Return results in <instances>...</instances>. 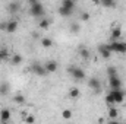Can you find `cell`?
Wrapping results in <instances>:
<instances>
[{"instance_id":"obj_1","label":"cell","mask_w":126,"mask_h":124,"mask_svg":"<svg viewBox=\"0 0 126 124\" xmlns=\"http://www.w3.org/2000/svg\"><path fill=\"white\" fill-rule=\"evenodd\" d=\"M30 13H31V16H34V18H38V19L43 18L44 13H46L43 3H41V1H37L35 4H31V6H30Z\"/></svg>"},{"instance_id":"obj_2","label":"cell","mask_w":126,"mask_h":124,"mask_svg":"<svg viewBox=\"0 0 126 124\" xmlns=\"http://www.w3.org/2000/svg\"><path fill=\"white\" fill-rule=\"evenodd\" d=\"M67 73L72 76V79H75V80H84L85 79V72L82 70V69H79V67H76V66H69L67 67Z\"/></svg>"},{"instance_id":"obj_3","label":"cell","mask_w":126,"mask_h":124,"mask_svg":"<svg viewBox=\"0 0 126 124\" xmlns=\"http://www.w3.org/2000/svg\"><path fill=\"white\" fill-rule=\"evenodd\" d=\"M111 53H119V54H126V42H119V41H113L109 44Z\"/></svg>"},{"instance_id":"obj_4","label":"cell","mask_w":126,"mask_h":124,"mask_svg":"<svg viewBox=\"0 0 126 124\" xmlns=\"http://www.w3.org/2000/svg\"><path fill=\"white\" fill-rule=\"evenodd\" d=\"M31 70L37 74V76H40V77H44L46 74H47V70H46V67H44V64H41V63L38 62H34L31 66Z\"/></svg>"},{"instance_id":"obj_5","label":"cell","mask_w":126,"mask_h":124,"mask_svg":"<svg viewBox=\"0 0 126 124\" xmlns=\"http://www.w3.org/2000/svg\"><path fill=\"white\" fill-rule=\"evenodd\" d=\"M98 54H100L103 59L109 60V59L111 57V50H110L109 44H100V45H98Z\"/></svg>"},{"instance_id":"obj_6","label":"cell","mask_w":126,"mask_h":124,"mask_svg":"<svg viewBox=\"0 0 126 124\" xmlns=\"http://www.w3.org/2000/svg\"><path fill=\"white\" fill-rule=\"evenodd\" d=\"M109 85H110V89H119L122 88V79L117 74L109 76Z\"/></svg>"},{"instance_id":"obj_7","label":"cell","mask_w":126,"mask_h":124,"mask_svg":"<svg viewBox=\"0 0 126 124\" xmlns=\"http://www.w3.org/2000/svg\"><path fill=\"white\" fill-rule=\"evenodd\" d=\"M110 93L113 95V98H114V102L116 104H122L123 101H125V92L119 88V89H111Z\"/></svg>"},{"instance_id":"obj_8","label":"cell","mask_w":126,"mask_h":124,"mask_svg":"<svg viewBox=\"0 0 126 124\" xmlns=\"http://www.w3.org/2000/svg\"><path fill=\"white\" fill-rule=\"evenodd\" d=\"M88 86H90L95 93L101 92V82L98 80V77H90V80H88Z\"/></svg>"},{"instance_id":"obj_9","label":"cell","mask_w":126,"mask_h":124,"mask_svg":"<svg viewBox=\"0 0 126 124\" xmlns=\"http://www.w3.org/2000/svg\"><path fill=\"white\" fill-rule=\"evenodd\" d=\"M19 10H21V3H19V1L13 0V1H10V3L7 4V12H9L10 15H15V13H18Z\"/></svg>"},{"instance_id":"obj_10","label":"cell","mask_w":126,"mask_h":124,"mask_svg":"<svg viewBox=\"0 0 126 124\" xmlns=\"http://www.w3.org/2000/svg\"><path fill=\"white\" fill-rule=\"evenodd\" d=\"M18 26H19V24H18V21H16V19L7 21L6 32H7V34H13V32H16V31H18Z\"/></svg>"},{"instance_id":"obj_11","label":"cell","mask_w":126,"mask_h":124,"mask_svg":"<svg viewBox=\"0 0 126 124\" xmlns=\"http://www.w3.org/2000/svg\"><path fill=\"white\" fill-rule=\"evenodd\" d=\"M110 35H111V39L113 41H119L122 38V28L120 26H114L110 29Z\"/></svg>"},{"instance_id":"obj_12","label":"cell","mask_w":126,"mask_h":124,"mask_svg":"<svg viewBox=\"0 0 126 124\" xmlns=\"http://www.w3.org/2000/svg\"><path fill=\"white\" fill-rule=\"evenodd\" d=\"M44 67H46L47 73H54L59 69V64H57V62H54V60H50V62H47L44 64Z\"/></svg>"},{"instance_id":"obj_13","label":"cell","mask_w":126,"mask_h":124,"mask_svg":"<svg viewBox=\"0 0 126 124\" xmlns=\"http://www.w3.org/2000/svg\"><path fill=\"white\" fill-rule=\"evenodd\" d=\"M73 12H75V10L67 9V7L62 6V4H60V7H59V15L63 16V18H69V16H72V15H73Z\"/></svg>"},{"instance_id":"obj_14","label":"cell","mask_w":126,"mask_h":124,"mask_svg":"<svg viewBox=\"0 0 126 124\" xmlns=\"http://www.w3.org/2000/svg\"><path fill=\"white\" fill-rule=\"evenodd\" d=\"M9 120H10V111H9L7 108L1 110V111H0V121H1V123H7Z\"/></svg>"},{"instance_id":"obj_15","label":"cell","mask_w":126,"mask_h":124,"mask_svg":"<svg viewBox=\"0 0 126 124\" xmlns=\"http://www.w3.org/2000/svg\"><path fill=\"white\" fill-rule=\"evenodd\" d=\"M98 3L104 7H110V9L116 7V0H98Z\"/></svg>"},{"instance_id":"obj_16","label":"cell","mask_w":126,"mask_h":124,"mask_svg":"<svg viewBox=\"0 0 126 124\" xmlns=\"http://www.w3.org/2000/svg\"><path fill=\"white\" fill-rule=\"evenodd\" d=\"M40 44L44 47V48H51L53 47V39L51 38H41V41H40Z\"/></svg>"},{"instance_id":"obj_17","label":"cell","mask_w":126,"mask_h":124,"mask_svg":"<svg viewBox=\"0 0 126 124\" xmlns=\"http://www.w3.org/2000/svg\"><path fill=\"white\" fill-rule=\"evenodd\" d=\"M50 24H51V21H50V19L40 18V24H38V26H40V29H47V28L50 26Z\"/></svg>"},{"instance_id":"obj_18","label":"cell","mask_w":126,"mask_h":124,"mask_svg":"<svg viewBox=\"0 0 126 124\" xmlns=\"http://www.w3.org/2000/svg\"><path fill=\"white\" fill-rule=\"evenodd\" d=\"M22 60H24V59H22L21 54H13V56H12V64H13V66H19V64L22 63Z\"/></svg>"},{"instance_id":"obj_19","label":"cell","mask_w":126,"mask_h":124,"mask_svg":"<svg viewBox=\"0 0 126 124\" xmlns=\"http://www.w3.org/2000/svg\"><path fill=\"white\" fill-rule=\"evenodd\" d=\"M75 1L73 0H62V6L64 7H67V9H72V10H75Z\"/></svg>"},{"instance_id":"obj_20","label":"cell","mask_w":126,"mask_h":124,"mask_svg":"<svg viewBox=\"0 0 126 124\" xmlns=\"http://www.w3.org/2000/svg\"><path fill=\"white\" fill-rule=\"evenodd\" d=\"M79 56L82 57V59H90V50L88 48H85V47H81L79 48Z\"/></svg>"},{"instance_id":"obj_21","label":"cell","mask_w":126,"mask_h":124,"mask_svg":"<svg viewBox=\"0 0 126 124\" xmlns=\"http://www.w3.org/2000/svg\"><path fill=\"white\" fill-rule=\"evenodd\" d=\"M9 56H10V54H9V50H7V48H4V47L0 48V60H7Z\"/></svg>"},{"instance_id":"obj_22","label":"cell","mask_w":126,"mask_h":124,"mask_svg":"<svg viewBox=\"0 0 126 124\" xmlns=\"http://www.w3.org/2000/svg\"><path fill=\"white\" fill-rule=\"evenodd\" d=\"M13 101H15L16 104H19V105H22V104H25V96H24L22 93H18V95H15V98H13Z\"/></svg>"},{"instance_id":"obj_23","label":"cell","mask_w":126,"mask_h":124,"mask_svg":"<svg viewBox=\"0 0 126 124\" xmlns=\"http://www.w3.org/2000/svg\"><path fill=\"white\" fill-rule=\"evenodd\" d=\"M9 93V83H0V95H7Z\"/></svg>"},{"instance_id":"obj_24","label":"cell","mask_w":126,"mask_h":124,"mask_svg":"<svg viewBox=\"0 0 126 124\" xmlns=\"http://www.w3.org/2000/svg\"><path fill=\"white\" fill-rule=\"evenodd\" d=\"M79 89H78V88H72V89H70V91H69V96H70V98H73V99H76V98H78V96H79Z\"/></svg>"},{"instance_id":"obj_25","label":"cell","mask_w":126,"mask_h":124,"mask_svg":"<svg viewBox=\"0 0 126 124\" xmlns=\"http://www.w3.org/2000/svg\"><path fill=\"white\" fill-rule=\"evenodd\" d=\"M79 31H81V26H79V24H75V22H72V24H70V32H73V34H78Z\"/></svg>"},{"instance_id":"obj_26","label":"cell","mask_w":126,"mask_h":124,"mask_svg":"<svg viewBox=\"0 0 126 124\" xmlns=\"http://www.w3.org/2000/svg\"><path fill=\"white\" fill-rule=\"evenodd\" d=\"M117 112H119V111H117L116 108H113V107L109 108V117H110V118H116V117H117Z\"/></svg>"},{"instance_id":"obj_27","label":"cell","mask_w":126,"mask_h":124,"mask_svg":"<svg viewBox=\"0 0 126 124\" xmlns=\"http://www.w3.org/2000/svg\"><path fill=\"white\" fill-rule=\"evenodd\" d=\"M106 102H107V105H109V107H110V105H113V104H116V102H114L113 95H111L110 92L107 93V96H106Z\"/></svg>"},{"instance_id":"obj_28","label":"cell","mask_w":126,"mask_h":124,"mask_svg":"<svg viewBox=\"0 0 126 124\" xmlns=\"http://www.w3.org/2000/svg\"><path fill=\"white\" fill-rule=\"evenodd\" d=\"M107 74H109V76L117 74V70H116V67H113V66H109V67H107Z\"/></svg>"},{"instance_id":"obj_29","label":"cell","mask_w":126,"mask_h":124,"mask_svg":"<svg viewBox=\"0 0 126 124\" xmlns=\"http://www.w3.org/2000/svg\"><path fill=\"white\" fill-rule=\"evenodd\" d=\"M62 115H63V118H64V120H69V118L72 117V111H70V110H63Z\"/></svg>"},{"instance_id":"obj_30","label":"cell","mask_w":126,"mask_h":124,"mask_svg":"<svg viewBox=\"0 0 126 124\" xmlns=\"http://www.w3.org/2000/svg\"><path fill=\"white\" fill-rule=\"evenodd\" d=\"M81 19H82V21H85V22H87V21H90V13H88V12H84V13L81 15Z\"/></svg>"},{"instance_id":"obj_31","label":"cell","mask_w":126,"mask_h":124,"mask_svg":"<svg viewBox=\"0 0 126 124\" xmlns=\"http://www.w3.org/2000/svg\"><path fill=\"white\" fill-rule=\"evenodd\" d=\"M6 26H7V22L6 21H1L0 22V31H6Z\"/></svg>"},{"instance_id":"obj_32","label":"cell","mask_w":126,"mask_h":124,"mask_svg":"<svg viewBox=\"0 0 126 124\" xmlns=\"http://www.w3.org/2000/svg\"><path fill=\"white\" fill-rule=\"evenodd\" d=\"M25 121H27V123H35V118H34L32 115H28V117L25 118Z\"/></svg>"},{"instance_id":"obj_33","label":"cell","mask_w":126,"mask_h":124,"mask_svg":"<svg viewBox=\"0 0 126 124\" xmlns=\"http://www.w3.org/2000/svg\"><path fill=\"white\" fill-rule=\"evenodd\" d=\"M37 1H40V0H28V4L31 6V4H35Z\"/></svg>"},{"instance_id":"obj_34","label":"cell","mask_w":126,"mask_h":124,"mask_svg":"<svg viewBox=\"0 0 126 124\" xmlns=\"http://www.w3.org/2000/svg\"><path fill=\"white\" fill-rule=\"evenodd\" d=\"M73 1H75V3H76V1H81V0H73Z\"/></svg>"}]
</instances>
